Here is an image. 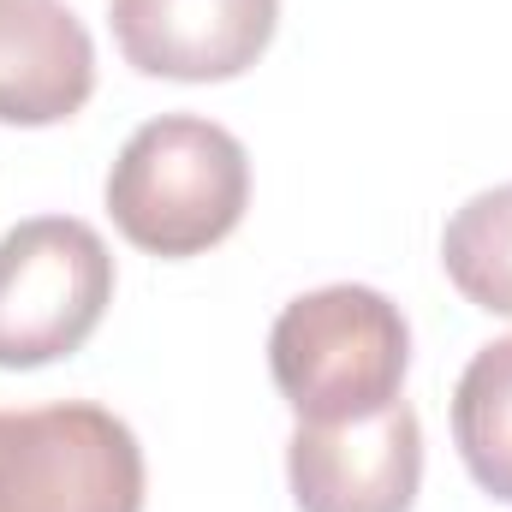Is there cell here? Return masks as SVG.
Instances as JSON below:
<instances>
[{"label": "cell", "mask_w": 512, "mask_h": 512, "mask_svg": "<svg viewBox=\"0 0 512 512\" xmlns=\"http://www.w3.org/2000/svg\"><path fill=\"white\" fill-rule=\"evenodd\" d=\"M453 441L483 495L512 501V334L489 340L453 387Z\"/></svg>", "instance_id": "ba28073f"}, {"label": "cell", "mask_w": 512, "mask_h": 512, "mask_svg": "<svg viewBox=\"0 0 512 512\" xmlns=\"http://www.w3.org/2000/svg\"><path fill=\"white\" fill-rule=\"evenodd\" d=\"M108 24L143 78L227 84L274 42L280 0H108Z\"/></svg>", "instance_id": "8992f818"}, {"label": "cell", "mask_w": 512, "mask_h": 512, "mask_svg": "<svg viewBox=\"0 0 512 512\" xmlns=\"http://www.w3.org/2000/svg\"><path fill=\"white\" fill-rule=\"evenodd\" d=\"M286 477L298 512H411L423 483V423L405 399L358 423H298Z\"/></svg>", "instance_id": "5b68a950"}, {"label": "cell", "mask_w": 512, "mask_h": 512, "mask_svg": "<svg viewBox=\"0 0 512 512\" xmlns=\"http://www.w3.org/2000/svg\"><path fill=\"white\" fill-rule=\"evenodd\" d=\"M96 90V42L60 0H0V126H60Z\"/></svg>", "instance_id": "52a82bcc"}, {"label": "cell", "mask_w": 512, "mask_h": 512, "mask_svg": "<svg viewBox=\"0 0 512 512\" xmlns=\"http://www.w3.org/2000/svg\"><path fill=\"white\" fill-rule=\"evenodd\" d=\"M251 203V155L203 114H161L126 137L108 173V215L137 251L203 256Z\"/></svg>", "instance_id": "6da1fadb"}, {"label": "cell", "mask_w": 512, "mask_h": 512, "mask_svg": "<svg viewBox=\"0 0 512 512\" xmlns=\"http://www.w3.org/2000/svg\"><path fill=\"white\" fill-rule=\"evenodd\" d=\"M447 280L489 316H512V185L477 191L441 233Z\"/></svg>", "instance_id": "9c48e42d"}, {"label": "cell", "mask_w": 512, "mask_h": 512, "mask_svg": "<svg viewBox=\"0 0 512 512\" xmlns=\"http://www.w3.org/2000/svg\"><path fill=\"white\" fill-rule=\"evenodd\" d=\"M114 298V256L78 215H36L0 239V370L72 358Z\"/></svg>", "instance_id": "3957f363"}, {"label": "cell", "mask_w": 512, "mask_h": 512, "mask_svg": "<svg viewBox=\"0 0 512 512\" xmlns=\"http://www.w3.org/2000/svg\"><path fill=\"white\" fill-rule=\"evenodd\" d=\"M268 370L298 423H358L399 399L411 328L376 286H322L274 316Z\"/></svg>", "instance_id": "7a4b0ae2"}, {"label": "cell", "mask_w": 512, "mask_h": 512, "mask_svg": "<svg viewBox=\"0 0 512 512\" xmlns=\"http://www.w3.org/2000/svg\"><path fill=\"white\" fill-rule=\"evenodd\" d=\"M0 512H143V447L90 399L0 411Z\"/></svg>", "instance_id": "277c9868"}]
</instances>
